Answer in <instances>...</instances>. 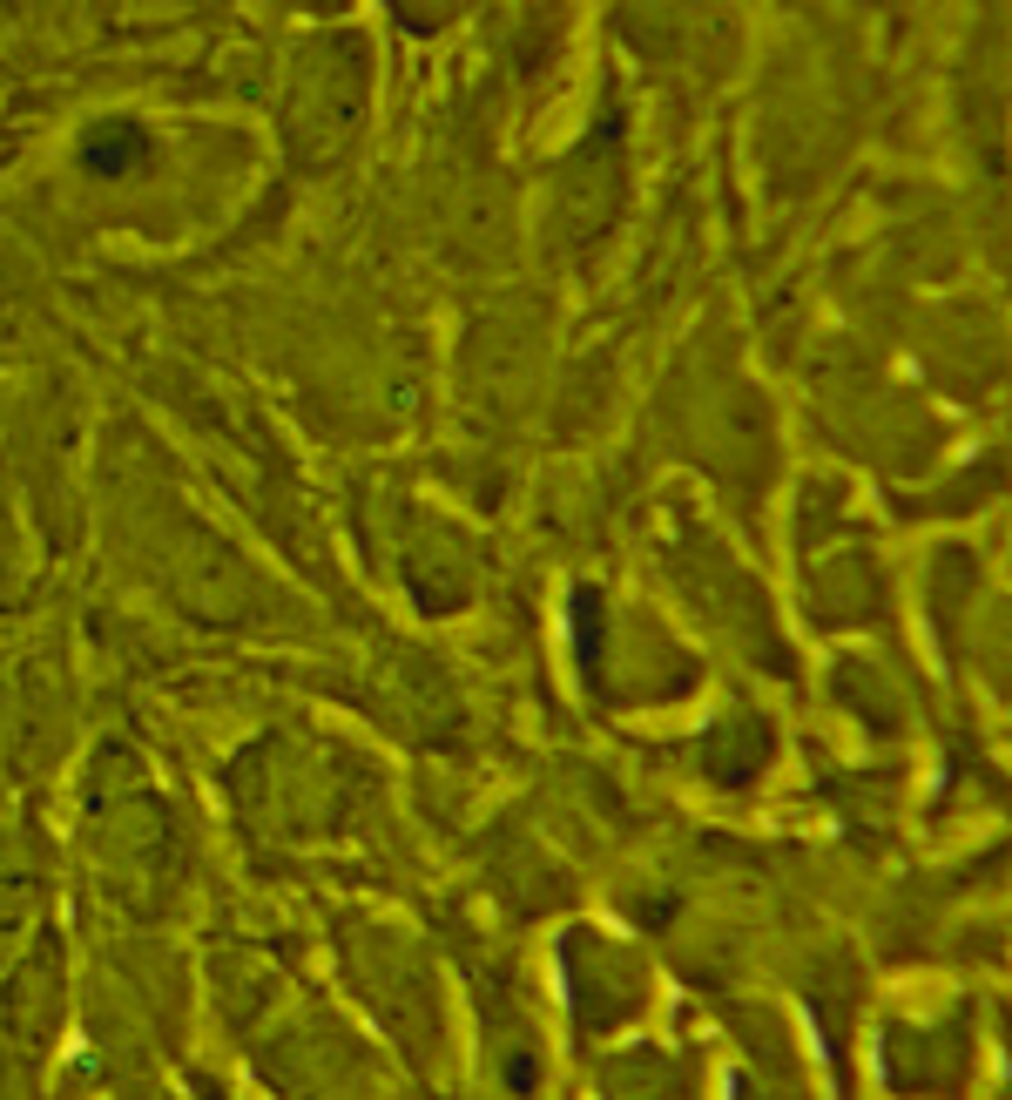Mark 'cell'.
<instances>
[{"instance_id":"1","label":"cell","mask_w":1012,"mask_h":1100,"mask_svg":"<svg viewBox=\"0 0 1012 1100\" xmlns=\"http://www.w3.org/2000/svg\"><path fill=\"white\" fill-rule=\"evenodd\" d=\"M561 642H567V655H574V669H588V662L601 655V621H595V595H588V587H567V601H561Z\"/></svg>"},{"instance_id":"2","label":"cell","mask_w":1012,"mask_h":1100,"mask_svg":"<svg viewBox=\"0 0 1012 1100\" xmlns=\"http://www.w3.org/2000/svg\"><path fill=\"white\" fill-rule=\"evenodd\" d=\"M797 1027H803V1046H810V1060L816 1067H837V1046H831V1033H824V1019H816V1006H797Z\"/></svg>"}]
</instances>
